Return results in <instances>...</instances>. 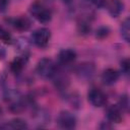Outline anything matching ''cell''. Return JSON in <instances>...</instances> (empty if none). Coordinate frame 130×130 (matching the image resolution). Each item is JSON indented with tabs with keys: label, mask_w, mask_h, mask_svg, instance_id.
Wrapping results in <instances>:
<instances>
[{
	"label": "cell",
	"mask_w": 130,
	"mask_h": 130,
	"mask_svg": "<svg viewBox=\"0 0 130 130\" xmlns=\"http://www.w3.org/2000/svg\"><path fill=\"white\" fill-rule=\"evenodd\" d=\"M51 32L46 27H41L32 34V42L39 48H45L49 44Z\"/></svg>",
	"instance_id": "3"
},
{
	"label": "cell",
	"mask_w": 130,
	"mask_h": 130,
	"mask_svg": "<svg viewBox=\"0 0 130 130\" xmlns=\"http://www.w3.org/2000/svg\"><path fill=\"white\" fill-rule=\"evenodd\" d=\"M88 101L93 107L100 108V107H103L107 103V96L101 89L92 88L88 92Z\"/></svg>",
	"instance_id": "6"
},
{
	"label": "cell",
	"mask_w": 130,
	"mask_h": 130,
	"mask_svg": "<svg viewBox=\"0 0 130 130\" xmlns=\"http://www.w3.org/2000/svg\"><path fill=\"white\" fill-rule=\"evenodd\" d=\"M76 59V52L72 49H64L58 54V60L62 65H68Z\"/></svg>",
	"instance_id": "8"
},
{
	"label": "cell",
	"mask_w": 130,
	"mask_h": 130,
	"mask_svg": "<svg viewBox=\"0 0 130 130\" xmlns=\"http://www.w3.org/2000/svg\"><path fill=\"white\" fill-rule=\"evenodd\" d=\"M63 1H66V2H69L70 0H63Z\"/></svg>",
	"instance_id": "23"
},
{
	"label": "cell",
	"mask_w": 130,
	"mask_h": 130,
	"mask_svg": "<svg viewBox=\"0 0 130 130\" xmlns=\"http://www.w3.org/2000/svg\"><path fill=\"white\" fill-rule=\"evenodd\" d=\"M121 69H122V72L125 73L126 75L129 74V71H130V63H129V59H124L122 60L121 62Z\"/></svg>",
	"instance_id": "18"
},
{
	"label": "cell",
	"mask_w": 130,
	"mask_h": 130,
	"mask_svg": "<svg viewBox=\"0 0 130 130\" xmlns=\"http://www.w3.org/2000/svg\"><path fill=\"white\" fill-rule=\"evenodd\" d=\"M13 26L17 29V30H20V31H25L27 29H29L30 25H31V22L30 20L25 17V16H21V17H17L13 20L12 22Z\"/></svg>",
	"instance_id": "13"
},
{
	"label": "cell",
	"mask_w": 130,
	"mask_h": 130,
	"mask_svg": "<svg viewBox=\"0 0 130 130\" xmlns=\"http://www.w3.org/2000/svg\"><path fill=\"white\" fill-rule=\"evenodd\" d=\"M122 111L124 112H128L129 111V107H130V104H129V99H128V95L127 94H123L121 98H120V101H119V106H118Z\"/></svg>",
	"instance_id": "16"
},
{
	"label": "cell",
	"mask_w": 130,
	"mask_h": 130,
	"mask_svg": "<svg viewBox=\"0 0 130 130\" xmlns=\"http://www.w3.org/2000/svg\"><path fill=\"white\" fill-rule=\"evenodd\" d=\"M57 122L63 129H73L76 126V118L68 111H63L59 114Z\"/></svg>",
	"instance_id": "4"
},
{
	"label": "cell",
	"mask_w": 130,
	"mask_h": 130,
	"mask_svg": "<svg viewBox=\"0 0 130 130\" xmlns=\"http://www.w3.org/2000/svg\"><path fill=\"white\" fill-rule=\"evenodd\" d=\"M95 67L91 62H83L76 67V75L81 79H89L94 75Z\"/></svg>",
	"instance_id": "5"
},
{
	"label": "cell",
	"mask_w": 130,
	"mask_h": 130,
	"mask_svg": "<svg viewBox=\"0 0 130 130\" xmlns=\"http://www.w3.org/2000/svg\"><path fill=\"white\" fill-rule=\"evenodd\" d=\"M31 15L42 23H48L52 19V12L40 2H36L30 6Z\"/></svg>",
	"instance_id": "1"
},
{
	"label": "cell",
	"mask_w": 130,
	"mask_h": 130,
	"mask_svg": "<svg viewBox=\"0 0 130 130\" xmlns=\"http://www.w3.org/2000/svg\"><path fill=\"white\" fill-rule=\"evenodd\" d=\"M26 128H27L26 122L20 118L12 119L11 121L0 125V129H26Z\"/></svg>",
	"instance_id": "12"
},
{
	"label": "cell",
	"mask_w": 130,
	"mask_h": 130,
	"mask_svg": "<svg viewBox=\"0 0 130 130\" xmlns=\"http://www.w3.org/2000/svg\"><path fill=\"white\" fill-rule=\"evenodd\" d=\"M101 128H102V129H108V128H111V126H110V125H108V124L103 123V124L101 125Z\"/></svg>",
	"instance_id": "22"
},
{
	"label": "cell",
	"mask_w": 130,
	"mask_h": 130,
	"mask_svg": "<svg viewBox=\"0 0 130 130\" xmlns=\"http://www.w3.org/2000/svg\"><path fill=\"white\" fill-rule=\"evenodd\" d=\"M78 29L80 34H88L90 31V26L85 22H81L78 24Z\"/></svg>",
	"instance_id": "19"
},
{
	"label": "cell",
	"mask_w": 130,
	"mask_h": 130,
	"mask_svg": "<svg viewBox=\"0 0 130 130\" xmlns=\"http://www.w3.org/2000/svg\"><path fill=\"white\" fill-rule=\"evenodd\" d=\"M124 10V3L121 0H110L108 3V11L112 17H118Z\"/></svg>",
	"instance_id": "10"
},
{
	"label": "cell",
	"mask_w": 130,
	"mask_h": 130,
	"mask_svg": "<svg viewBox=\"0 0 130 130\" xmlns=\"http://www.w3.org/2000/svg\"><path fill=\"white\" fill-rule=\"evenodd\" d=\"M7 7V0H0V12L5 11Z\"/></svg>",
	"instance_id": "21"
},
{
	"label": "cell",
	"mask_w": 130,
	"mask_h": 130,
	"mask_svg": "<svg viewBox=\"0 0 130 130\" xmlns=\"http://www.w3.org/2000/svg\"><path fill=\"white\" fill-rule=\"evenodd\" d=\"M109 34H110L109 27H107V26H101V27H99V28L96 29L95 37H96L98 39H100V40H103V39L107 38V37L109 36Z\"/></svg>",
	"instance_id": "17"
},
{
	"label": "cell",
	"mask_w": 130,
	"mask_h": 130,
	"mask_svg": "<svg viewBox=\"0 0 130 130\" xmlns=\"http://www.w3.org/2000/svg\"><path fill=\"white\" fill-rule=\"evenodd\" d=\"M37 72L43 78H52L56 72V65L52 59L43 58L38 62Z\"/></svg>",
	"instance_id": "2"
},
{
	"label": "cell",
	"mask_w": 130,
	"mask_h": 130,
	"mask_svg": "<svg viewBox=\"0 0 130 130\" xmlns=\"http://www.w3.org/2000/svg\"><path fill=\"white\" fill-rule=\"evenodd\" d=\"M119 79V72L113 68H107L102 73V81L106 85H113Z\"/></svg>",
	"instance_id": "7"
},
{
	"label": "cell",
	"mask_w": 130,
	"mask_h": 130,
	"mask_svg": "<svg viewBox=\"0 0 130 130\" xmlns=\"http://www.w3.org/2000/svg\"><path fill=\"white\" fill-rule=\"evenodd\" d=\"M91 4H93L95 7H98V8H102V7H104L105 5H106V3H107V1L106 0H88Z\"/></svg>",
	"instance_id": "20"
},
{
	"label": "cell",
	"mask_w": 130,
	"mask_h": 130,
	"mask_svg": "<svg viewBox=\"0 0 130 130\" xmlns=\"http://www.w3.org/2000/svg\"><path fill=\"white\" fill-rule=\"evenodd\" d=\"M0 41L4 44H12L13 42L12 36L2 26H0Z\"/></svg>",
	"instance_id": "15"
},
{
	"label": "cell",
	"mask_w": 130,
	"mask_h": 130,
	"mask_svg": "<svg viewBox=\"0 0 130 130\" xmlns=\"http://www.w3.org/2000/svg\"><path fill=\"white\" fill-rule=\"evenodd\" d=\"M120 30H121L122 38H123L126 42H129V40H130V20H129L128 17L125 18V19L123 20V22L121 23Z\"/></svg>",
	"instance_id": "14"
},
{
	"label": "cell",
	"mask_w": 130,
	"mask_h": 130,
	"mask_svg": "<svg viewBox=\"0 0 130 130\" xmlns=\"http://www.w3.org/2000/svg\"><path fill=\"white\" fill-rule=\"evenodd\" d=\"M26 61H27V57H25V56H19V57H16L15 59H13L10 63L11 72L14 74H19L22 71Z\"/></svg>",
	"instance_id": "11"
},
{
	"label": "cell",
	"mask_w": 130,
	"mask_h": 130,
	"mask_svg": "<svg viewBox=\"0 0 130 130\" xmlns=\"http://www.w3.org/2000/svg\"><path fill=\"white\" fill-rule=\"evenodd\" d=\"M107 117H108L109 121H111L113 123H121L123 120L122 110L118 106L112 105L107 110Z\"/></svg>",
	"instance_id": "9"
}]
</instances>
